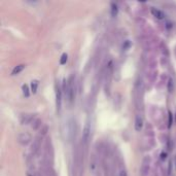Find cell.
Wrapping results in <instances>:
<instances>
[{
	"label": "cell",
	"instance_id": "cell-17",
	"mask_svg": "<svg viewBox=\"0 0 176 176\" xmlns=\"http://www.w3.org/2000/svg\"><path fill=\"white\" fill-rule=\"evenodd\" d=\"M22 91H23V94L26 98H28L30 96V92H29V88H28L27 84H23L22 86Z\"/></svg>",
	"mask_w": 176,
	"mask_h": 176
},
{
	"label": "cell",
	"instance_id": "cell-9",
	"mask_svg": "<svg viewBox=\"0 0 176 176\" xmlns=\"http://www.w3.org/2000/svg\"><path fill=\"white\" fill-rule=\"evenodd\" d=\"M63 89L59 84H56V106H57V111L60 112L61 107H62V91Z\"/></svg>",
	"mask_w": 176,
	"mask_h": 176
},
{
	"label": "cell",
	"instance_id": "cell-23",
	"mask_svg": "<svg viewBox=\"0 0 176 176\" xmlns=\"http://www.w3.org/2000/svg\"><path fill=\"white\" fill-rule=\"evenodd\" d=\"M172 126V113L169 112V124H168V127L170 128Z\"/></svg>",
	"mask_w": 176,
	"mask_h": 176
},
{
	"label": "cell",
	"instance_id": "cell-18",
	"mask_svg": "<svg viewBox=\"0 0 176 176\" xmlns=\"http://www.w3.org/2000/svg\"><path fill=\"white\" fill-rule=\"evenodd\" d=\"M118 11V5H116L115 3H111V15H112V17H116Z\"/></svg>",
	"mask_w": 176,
	"mask_h": 176
},
{
	"label": "cell",
	"instance_id": "cell-5",
	"mask_svg": "<svg viewBox=\"0 0 176 176\" xmlns=\"http://www.w3.org/2000/svg\"><path fill=\"white\" fill-rule=\"evenodd\" d=\"M31 140H32V136L28 132H21L17 136V141L22 146H27L31 142Z\"/></svg>",
	"mask_w": 176,
	"mask_h": 176
},
{
	"label": "cell",
	"instance_id": "cell-22",
	"mask_svg": "<svg viewBox=\"0 0 176 176\" xmlns=\"http://www.w3.org/2000/svg\"><path fill=\"white\" fill-rule=\"evenodd\" d=\"M166 159H167V152H162V154H161V160L162 161H165L166 160Z\"/></svg>",
	"mask_w": 176,
	"mask_h": 176
},
{
	"label": "cell",
	"instance_id": "cell-16",
	"mask_svg": "<svg viewBox=\"0 0 176 176\" xmlns=\"http://www.w3.org/2000/svg\"><path fill=\"white\" fill-rule=\"evenodd\" d=\"M37 88H38V81H33L31 83V92L33 94H35L37 92Z\"/></svg>",
	"mask_w": 176,
	"mask_h": 176
},
{
	"label": "cell",
	"instance_id": "cell-3",
	"mask_svg": "<svg viewBox=\"0 0 176 176\" xmlns=\"http://www.w3.org/2000/svg\"><path fill=\"white\" fill-rule=\"evenodd\" d=\"M63 92L66 96L67 100L69 103H72L74 101V97H75V88H74V79H73V76L71 75L69 78L64 79V84H63Z\"/></svg>",
	"mask_w": 176,
	"mask_h": 176
},
{
	"label": "cell",
	"instance_id": "cell-8",
	"mask_svg": "<svg viewBox=\"0 0 176 176\" xmlns=\"http://www.w3.org/2000/svg\"><path fill=\"white\" fill-rule=\"evenodd\" d=\"M98 165H99V163H98L97 157H96L95 155H92L90 159V171L93 174V176H99Z\"/></svg>",
	"mask_w": 176,
	"mask_h": 176
},
{
	"label": "cell",
	"instance_id": "cell-24",
	"mask_svg": "<svg viewBox=\"0 0 176 176\" xmlns=\"http://www.w3.org/2000/svg\"><path fill=\"white\" fill-rule=\"evenodd\" d=\"M129 47H130V42L126 41V42H125V44H124V47H123V49L124 50H128V49H129Z\"/></svg>",
	"mask_w": 176,
	"mask_h": 176
},
{
	"label": "cell",
	"instance_id": "cell-19",
	"mask_svg": "<svg viewBox=\"0 0 176 176\" xmlns=\"http://www.w3.org/2000/svg\"><path fill=\"white\" fill-rule=\"evenodd\" d=\"M67 60H68V55H67L66 53H64L63 55L61 56V59H60V64H61V65L66 64Z\"/></svg>",
	"mask_w": 176,
	"mask_h": 176
},
{
	"label": "cell",
	"instance_id": "cell-14",
	"mask_svg": "<svg viewBox=\"0 0 176 176\" xmlns=\"http://www.w3.org/2000/svg\"><path fill=\"white\" fill-rule=\"evenodd\" d=\"M25 67H26V65H24V64H20V65H18V66H16V67L13 69V71H11V75H17V74H19L20 72H22L23 70L25 69Z\"/></svg>",
	"mask_w": 176,
	"mask_h": 176
},
{
	"label": "cell",
	"instance_id": "cell-4",
	"mask_svg": "<svg viewBox=\"0 0 176 176\" xmlns=\"http://www.w3.org/2000/svg\"><path fill=\"white\" fill-rule=\"evenodd\" d=\"M91 138V124L89 121H87L86 125H84V131H83V148L84 150L88 149V146H89V141Z\"/></svg>",
	"mask_w": 176,
	"mask_h": 176
},
{
	"label": "cell",
	"instance_id": "cell-13",
	"mask_svg": "<svg viewBox=\"0 0 176 176\" xmlns=\"http://www.w3.org/2000/svg\"><path fill=\"white\" fill-rule=\"evenodd\" d=\"M42 121L40 120V118H35V120L33 121L32 123V129L34 130V131H37V130H40L42 128Z\"/></svg>",
	"mask_w": 176,
	"mask_h": 176
},
{
	"label": "cell",
	"instance_id": "cell-11",
	"mask_svg": "<svg viewBox=\"0 0 176 176\" xmlns=\"http://www.w3.org/2000/svg\"><path fill=\"white\" fill-rule=\"evenodd\" d=\"M142 128H143V118L142 116L138 114L135 118V130L137 132H140Z\"/></svg>",
	"mask_w": 176,
	"mask_h": 176
},
{
	"label": "cell",
	"instance_id": "cell-20",
	"mask_svg": "<svg viewBox=\"0 0 176 176\" xmlns=\"http://www.w3.org/2000/svg\"><path fill=\"white\" fill-rule=\"evenodd\" d=\"M167 88H168V91L170 93L173 92V89H174V84H173V79L170 78L168 81V86H167Z\"/></svg>",
	"mask_w": 176,
	"mask_h": 176
},
{
	"label": "cell",
	"instance_id": "cell-21",
	"mask_svg": "<svg viewBox=\"0 0 176 176\" xmlns=\"http://www.w3.org/2000/svg\"><path fill=\"white\" fill-rule=\"evenodd\" d=\"M118 176H128V173L126 171V169L122 167V168L120 169V171H118Z\"/></svg>",
	"mask_w": 176,
	"mask_h": 176
},
{
	"label": "cell",
	"instance_id": "cell-15",
	"mask_svg": "<svg viewBox=\"0 0 176 176\" xmlns=\"http://www.w3.org/2000/svg\"><path fill=\"white\" fill-rule=\"evenodd\" d=\"M47 132H49V127H47V125H43L41 129L39 130V135L43 137V136H45V135L47 134Z\"/></svg>",
	"mask_w": 176,
	"mask_h": 176
},
{
	"label": "cell",
	"instance_id": "cell-25",
	"mask_svg": "<svg viewBox=\"0 0 176 176\" xmlns=\"http://www.w3.org/2000/svg\"><path fill=\"white\" fill-rule=\"evenodd\" d=\"M38 176H42V175H41V174H40V173H39V175H38Z\"/></svg>",
	"mask_w": 176,
	"mask_h": 176
},
{
	"label": "cell",
	"instance_id": "cell-12",
	"mask_svg": "<svg viewBox=\"0 0 176 176\" xmlns=\"http://www.w3.org/2000/svg\"><path fill=\"white\" fill-rule=\"evenodd\" d=\"M152 13L158 20H163L164 18H165V13L160 9H157V8H152Z\"/></svg>",
	"mask_w": 176,
	"mask_h": 176
},
{
	"label": "cell",
	"instance_id": "cell-7",
	"mask_svg": "<svg viewBox=\"0 0 176 176\" xmlns=\"http://www.w3.org/2000/svg\"><path fill=\"white\" fill-rule=\"evenodd\" d=\"M149 170H150V158L148 155H146V157L143 158L142 165H141V168H140L141 176H147L149 173Z\"/></svg>",
	"mask_w": 176,
	"mask_h": 176
},
{
	"label": "cell",
	"instance_id": "cell-26",
	"mask_svg": "<svg viewBox=\"0 0 176 176\" xmlns=\"http://www.w3.org/2000/svg\"><path fill=\"white\" fill-rule=\"evenodd\" d=\"M175 121H176V114H175Z\"/></svg>",
	"mask_w": 176,
	"mask_h": 176
},
{
	"label": "cell",
	"instance_id": "cell-2",
	"mask_svg": "<svg viewBox=\"0 0 176 176\" xmlns=\"http://www.w3.org/2000/svg\"><path fill=\"white\" fill-rule=\"evenodd\" d=\"M76 131H77V125H76L75 120L72 118H69L64 124L63 128L64 138L66 139L68 142H72L75 138Z\"/></svg>",
	"mask_w": 176,
	"mask_h": 176
},
{
	"label": "cell",
	"instance_id": "cell-10",
	"mask_svg": "<svg viewBox=\"0 0 176 176\" xmlns=\"http://www.w3.org/2000/svg\"><path fill=\"white\" fill-rule=\"evenodd\" d=\"M34 121V114L32 113H23L20 116V123L22 125H29Z\"/></svg>",
	"mask_w": 176,
	"mask_h": 176
},
{
	"label": "cell",
	"instance_id": "cell-6",
	"mask_svg": "<svg viewBox=\"0 0 176 176\" xmlns=\"http://www.w3.org/2000/svg\"><path fill=\"white\" fill-rule=\"evenodd\" d=\"M41 142H42V136L37 135L34 138L32 144H31V155H36L39 152V150L41 148Z\"/></svg>",
	"mask_w": 176,
	"mask_h": 176
},
{
	"label": "cell",
	"instance_id": "cell-1",
	"mask_svg": "<svg viewBox=\"0 0 176 176\" xmlns=\"http://www.w3.org/2000/svg\"><path fill=\"white\" fill-rule=\"evenodd\" d=\"M84 154L81 145H77L73 158V176H83L84 170Z\"/></svg>",
	"mask_w": 176,
	"mask_h": 176
}]
</instances>
